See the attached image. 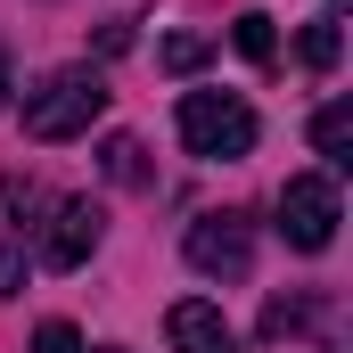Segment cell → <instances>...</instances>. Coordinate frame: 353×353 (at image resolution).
Instances as JSON below:
<instances>
[{"mask_svg":"<svg viewBox=\"0 0 353 353\" xmlns=\"http://www.w3.org/2000/svg\"><path fill=\"white\" fill-rule=\"evenodd\" d=\"M0 107H8V50H0Z\"/></svg>","mask_w":353,"mask_h":353,"instance_id":"16","label":"cell"},{"mask_svg":"<svg viewBox=\"0 0 353 353\" xmlns=\"http://www.w3.org/2000/svg\"><path fill=\"white\" fill-rule=\"evenodd\" d=\"M312 312H321L312 296H271V304H263V337H271V345L304 337V329H312Z\"/></svg>","mask_w":353,"mask_h":353,"instance_id":"10","label":"cell"},{"mask_svg":"<svg viewBox=\"0 0 353 353\" xmlns=\"http://www.w3.org/2000/svg\"><path fill=\"white\" fill-rule=\"evenodd\" d=\"M115 50H132V25L115 17V25H99V58H115Z\"/></svg>","mask_w":353,"mask_h":353,"instance_id":"15","label":"cell"},{"mask_svg":"<svg viewBox=\"0 0 353 353\" xmlns=\"http://www.w3.org/2000/svg\"><path fill=\"white\" fill-rule=\"evenodd\" d=\"M230 41H239V58H247V66H271V58H279V33H271L263 8H247V17L230 25Z\"/></svg>","mask_w":353,"mask_h":353,"instance_id":"11","label":"cell"},{"mask_svg":"<svg viewBox=\"0 0 353 353\" xmlns=\"http://www.w3.org/2000/svg\"><path fill=\"white\" fill-rule=\"evenodd\" d=\"M99 353H123V345H99Z\"/></svg>","mask_w":353,"mask_h":353,"instance_id":"17","label":"cell"},{"mask_svg":"<svg viewBox=\"0 0 353 353\" xmlns=\"http://www.w3.org/2000/svg\"><path fill=\"white\" fill-rule=\"evenodd\" d=\"M33 353H83V337H74L66 321H41V329H33Z\"/></svg>","mask_w":353,"mask_h":353,"instance_id":"14","label":"cell"},{"mask_svg":"<svg viewBox=\"0 0 353 353\" xmlns=\"http://www.w3.org/2000/svg\"><path fill=\"white\" fill-rule=\"evenodd\" d=\"M99 173L115 181V189H140V181H148V148H140L132 132H115V140L99 148Z\"/></svg>","mask_w":353,"mask_h":353,"instance_id":"9","label":"cell"},{"mask_svg":"<svg viewBox=\"0 0 353 353\" xmlns=\"http://www.w3.org/2000/svg\"><path fill=\"white\" fill-rule=\"evenodd\" d=\"M165 337H173V353H239L222 304H205V296H181L173 312H165Z\"/></svg>","mask_w":353,"mask_h":353,"instance_id":"7","label":"cell"},{"mask_svg":"<svg viewBox=\"0 0 353 353\" xmlns=\"http://www.w3.org/2000/svg\"><path fill=\"white\" fill-rule=\"evenodd\" d=\"M337 50H345V41H337V17H312V25H304V66H312V74H337Z\"/></svg>","mask_w":353,"mask_h":353,"instance_id":"12","label":"cell"},{"mask_svg":"<svg viewBox=\"0 0 353 353\" xmlns=\"http://www.w3.org/2000/svg\"><path fill=\"white\" fill-rule=\"evenodd\" d=\"M33 214H41V189L0 173V296H17L33 271Z\"/></svg>","mask_w":353,"mask_h":353,"instance_id":"6","label":"cell"},{"mask_svg":"<svg viewBox=\"0 0 353 353\" xmlns=\"http://www.w3.org/2000/svg\"><path fill=\"white\" fill-rule=\"evenodd\" d=\"M107 115V74L99 66H58L41 90H25V140H74Z\"/></svg>","mask_w":353,"mask_h":353,"instance_id":"1","label":"cell"},{"mask_svg":"<svg viewBox=\"0 0 353 353\" xmlns=\"http://www.w3.org/2000/svg\"><path fill=\"white\" fill-rule=\"evenodd\" d=\"M337 222H345L337 173H296L288 189H279V239H288L296 255H321V247L337 239Z\"/></svg>","mask_w":353,"mask_h":353,"instance_id":"3","label":"cell"},{"mask_svg":"<svg viewBox=\"0 0 353 353\" xmlns=\"http://www.w3.org/2000/svg\"><path fill=\"white\" fill-rule=\"evenodd\" d=\"M157 58H165V74H197V66L214 58V41H205V33H173V41H165Z\"/></svg>","mask_w":353,"mask_h":353,"instance_id":"13","label":"cell"},{"mask_svg":"<svg viewBox=\"0 0 353 353\" xmlns=\"http://www.w3.org/2000/svg\"><path fill=\"white\" fill-rule=\"evenodd\" d=\"M181 255H189L197 279H247L255 271V230H247V214H197Z\"/></svg>","mask_w":353,"mask_h":353,"instance_id":"4","label":"cell"},{"mask_svg":"<svg viewBox=\"0 0 353 353\" xmlns=\"http://www.w3.org/2000/svg\"><path fill=\"white\" fill-rule=\"evenodd\" d=\"M99 239H107V205H99V197H58L50 230L33 239V263H50V271H83L90 255H99Z\"/></svg>","mask_w":353,"mask_h":353,"instance_id":"5","label":"cell"},{"mask_svg":"<svg viewBox=\"0 0 353 353\" xmlns=\"http://www.w3.org/2000/svg\"><path fill=\"white\" fill-rule=\"evenodd\" d=\"M181 148L197 165H239L255 148V107L230 99V90H189L181 99Z\"/></svg>","mask_w":353,"mask_h":353,"instance_id":"2","label":"cell"},{"mask_svg":"<svg viewBox=\"0 0 353 353\" xmlns=\"http://www.w3.org/2000/svg\"><path fill=\"white\" fill-rule=\"evenodd\" d=\"M312 148L329 157V173H345V165H353V107H345V99H329V107L312 115Z\"/></svg>","mask_w":353,"mask_h":353,"instance_id":"8","label":"cell"}]
</instances>
